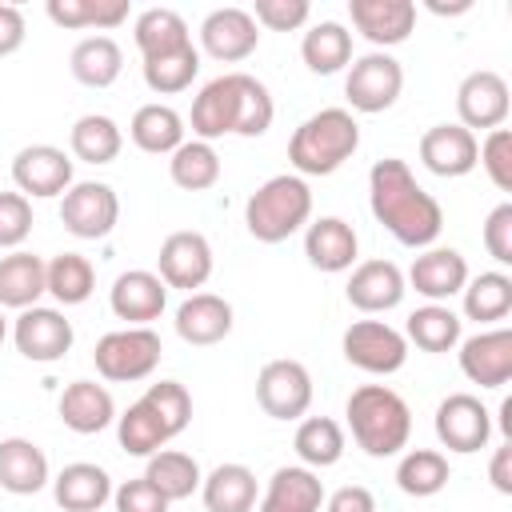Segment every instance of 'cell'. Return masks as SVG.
<instances>
[{"label": "cell", "mask_w": 512, "mask_h": 512, "mask_svg": "<svg viewBox=\"0 0 512 512\" xmlns=\"http://www.w3.org/2000/svg\"><path fill=\"white\" fill-rule=\"evenodd\" d=\"M368 208L372 216L404 244V248H432L444 228V212L412 176L400 156H384L368 172Z\"/></svg>", "instance_id": "cell-1"}, {"label": "cell", "mask_w": 512, "mask_h": 512, "mask_svg": "<svg viewBox=\"0 0 512 512\" xmlns=\"http://www.w3.org/2000/svg\"><path fill=\"white\" fill-rule=\"evenodd\" d=\"M272 92L248 72H224L208 80L192 100V136L212 144L220 136H264L272 128Z\"/></svg>", "instance_id": "cell-2"}, {"label": "cell", "mask_w": 512, "mask_h": 512, "mask_svg": "<svg viewBox=\"0 0 512 512\" xmlns=\"http://www.w3.org/2000/svg\"><path fill=\"white\" fill-rule=\"evenodd\" d=\"M192 420V396L180 380L148 384V392L116 416V440L128 456H152L168 440H176Z\"/></svg>", "instance_id": "cell-3"}, {"label": "cell", "mask_w": 512, "mask_h": 512, "mask_svg": "<svg viewBox=\"0 0 512 512\" xmlns=\"http://www.w3.org/2000/svg\"><path fill=\"white\" fill-rule=\"evenodd\" d=\"M344 416H348V428H352V440L384 460V456H396L400 448H408V436H412V412L404 404L400 392L384 388V384H360L348 404H344Z\"/></svg>", "instance_id": "cell-4"}, {"label": "cell", "mask_w": 512, "mask_h": 512, "mask_svg": "<svg viewBox=\"0 0 512 512\" xmlns=\"http://www.w3.org/2000/svg\"><path fill=\"white\" fill-rule=\"evenodd\" d=\"M360 148V124L348 108L312 112L288 140V160L296 176H332Z\"/></svg>", "instance_id": "cell-5"}, {"label": "cell", "mask_w": 512, "mask_h": 512, "mask_svg": "<svg viewBox=\"0 0 512 512\" xmlns=\"http://www.w3.org/2000/svg\"><path fill=\"white\" fill-rule=\"evenodd\" d=\"M312 216V192L304 184V176L296 172H280L272 180H264L248 204H244V224L260 244H280L292 232H300Z\"/></svg>", "instance_id": "cell-6"}, {"label": "cell", "mask_w": 512, "mask_h": 512, "mask_svg": "<svg viewBox=\"0 0 512 512\" xmlns=\"http://www.w3.org/2000/svg\"><path fill=\"white\" fill-rule=\"evenodd\" d=\"M160 352H164V344L152 328H116V332L96 340L92 360H96V372L104 380L132 384V380H144L156 372Z\"/></svg>", "instance_id": "cell-7"}, {"label": "cell", "mask_w": 512, "mask_h": 512, "mask_svg": "<svg viewBox=\"0 0 512 512\" xmlns=\"http://www.w3.org/2000/svg\"><path fill=\"white\" fill-rule=\"evenodd\" d=\"M340 348H344V360H348L352 368L372 372V376H392V372H400L404 360H408V340H404V332H396V328L384 324V320H356V324H348Z\"/></svg>", "instance_id": "cell-8"}, {"label": "cell", "mask_w": 512, "mask_h": 512, "mask_svg": "<svg viewBox=\"0 0 512 512\" xmlns=\"http://www.w3.org/2000/svg\"><path fill=\"white\" fill-rule=\"evenodd\" d=\"M400 88H404V68L396 56L388 52H368L360 60H352L348 68V80H344V96L356 112H388L396 100H400Z\"/></svg>", "instance_id": "cell-9"}, {"label": "cell", "mask_w": 512, "mask_h": 512, "mask_svg": "<svg viewBox=\"0 0 512 512\" xmlns=\"http://www.w3.org/2000/svg\"><path fill=\"white\" fill-rule=\"evenodd\" d=\"M60 220L80 240H104L120 220V200L104 180H80L60 200Z\"/></svg>", "instance_id": "cell-10"}, {"label": "cell", "mask_w": 512, "mask_h": 512, "mask_svg": "<svg viewBox=\"0 0 512 512\" xmlns=\"http://www.w3.org/2000/svg\"><path fill=\"white\" fill-rule=\"evenodd\" d=\"M256 404L272 420H296L312 404V376L300 360H268L256 376Z\"/></svg>", "instance_id": "cell-11"}, {"label": "cell", "mask_w": 512, "mask_h": 512, "mask_svg": "<svg viewBox=\"0 0 512 512\" xmlns=\"http://www.w3.org/2000/svg\"><path fill=\"white\" fill-rule=\"evenodd\" d=\"M12 340H16V352H20L24 360L52 364V360H60V356L72 348L76 332H72V320H68L60 308H40V304H36V308H24V312L16 316Z\"/></svg>", "instance_id": "cell-12"}, {"label": "cell", "mask_w": 512, "mask_h": 512, "mask_svg": "<svg viewBox=\"0 0 512 512\" xmlns=\"http://www.w3.org/2000/svg\"><path fill=\"white\" fill-rule=\"evenodd\" d=\"M492 436V416L472 392H452L436 408V440L448 452H480Z\"/></svg>", "instance_id": "cell-13"}, {"label": "cell", "mask_w": 512, "mask_h": 512, "mask_svg": "<svg viewBox=\"0 0 512 512\" xmlns=\"http://www.w3.org/2000/svg\"><path fill=\"white\" fill-rule=\"evenodd\" d=\"M508 108H512V96H508V80L492 68H476L460 80L456 88V112H460V124L472 132V128H500L508 120Z\"/></svg>", "instance_id": "cell-14"}, {"label": "cell", "mask_w": 512, "mask_h": 512, "mask_svg": "<svg viewBox=\"0 0 512 512\" xmlns=\"http://www.w3.org/2000/svg\"><path fill=\"white\" fill-rule=\"evenodd\" d=\"M12 180L20 196H64L72 188V160L56 144H28L12 156Z\"/></svg>", "instance_id": "cell-15"}, {"label": "cell", "mask_w": 512, "mask_h": 512, "mask_svg": "<svg viewBox=\"0 0 512 512\" xmlns=\"http://www.w3.org/2000/svg\"><path fill=\"white\" fill-rule=\"evenodd\" d=\"M200 44L220 64L248 60L260 44V24L252 20L248 8H212L200 24Z\"/></svg>", "instance_id": "cell-16"}, {"label": "cell", "mask_w": 512, "mask_h": 512, "mask_svg": "<svg viewBox=\"0 0 512 512\" xmlns=\"http://www.w3.org/2000/svg\"><path fill=\"white\" fill-rule=\"evenodd\" d=\"M156 276L168 284V288H204V280L212 276V244L208 236L200 232H172L164 236L160 244V256H156Z\"/></svg>", "instance_id": "cell-17"}, {"label": "cell", "mask_w": 512, "mask_h": 512, "mask_svg": "<svg viewBox=\"0 0 512 512\" xmlns=\"http://www.w3.org/2000/svg\"><path fill=\"white\" fill-rule=\"evenodd\" d=\"M460 372L480 388H504L512 380V328H488L460 344Z\"/></svg>", "instance_id": "cell-18"}, {"label": "cell", "mask_w": 512, "mask_h": 512, "mask_svg": "<svg viewBox=\"0 0 512 512\" xmlns=\"http://www.w3.org/2000/svg\"><path fill=\"white\" fill-rule=\"evenodd\" d=\"M476 152H480V140L476 132H468L464 124H432L424 136H420V160L432 176H468L476 168Z\"/></svg>", "instance_id": "cell-19"}, {"label": "cell", "mask_w": 512, "mask_h": 512, "mask_svg": "<svg viewBox=\"0 0 512 512\" xmlns=\"http://www.w3.org/2000/svg\"><path fill=\"white\" fill-rule=\"evenodd\" d=\"M108 304L120 320H128V328H148V320H156L168 304V284L148 268H132L112 280Z\"/></svg>", "instance_id": "cell-20"}, {"label": "cell", "mask_w": 512, "mask_h": 512, "mask_svg": "<svg viewBox=\"0 0 512 512\" xmlns=\"http://www.w3.org/2000/svg\"><path fill=\"white\" fill-rule=\"evenodd\" d=\"M348 16L364 40L380 48L404 44L416 28V4L412 0H348Z\"/></svg>", "instance_id": "cell-21"}, {"label": "cell", "mask_w": 512, "mask_h": 512, "mask_svg": "<svg viewBox=\"0 0 512 512\" xmlns=\"http://www.w3.org/2000/svg\"><path fill=\"white\" fill-rule=\"evenodd\" d=\"M232 332V304L216 292H188V300L176 308V336L184 344L208 348L220 344Z\"/></svg>", "instance_id": "cell-22"}, {"label": "cell", "mask_w": 512, "mask_h": 512, "mask_svg": "<svg viewBox=\"0 0 512 512\" xmlns=\"http://www.w3.org/2000/svg\"><path fill=\"white\" fill-rule=\"evenodd\" d=\"M408 284L420 296H428L432 304H440V300L464 292V284H468V260L456 248H424L412 260V268H408Z\"/></svg>", "instance_id": "cell-23"}, {"label": "cell", "mask_w": 512, "mask_h": 512, "mask_svg": "<svg viewBox=\"0 0 512 512\" xmlns=\"http://www.w3.org/2000/svg\"><path fill=\"white\" fill-rule=\"evenodd\" d=\"M348 304L360 312H388L404 300V272L392 260H364L348 276Z\"/></svg>", "instance_id": "cell-24"}, {"label": "cell", "mask_w": 512, "mask_h": 512, "mask_svg": "<svg viewBox=\"0 0 512 512\" xmlns=\"http://www.w3.org/2000/svg\"><path fill=\"white\" fill-rule=\"evenodd\" d=\"M356 252H360L356 228L348 220H340V216H320L304 232V256L320 272H344V268H352L356 264Z\"/></svg>", "instance_id": "cell-25"}, {"label": "cell", "mask_w": 512, "mask_h": 512, "mask_svg": "<svg viewBox=\"0 0 512 512\" xmlns=\"http://www.w3.org/2000/svg\"><path fill=\"white\" fill-rule=\"evenodd\" d=\"M60 420L64 428L80 432V436H92V432H104L112 420H116V400L104 384L96 380H72L64 392H60Z\"/></svg>", "instance_id": "cell-26"}, {"label": "cell", "mask_w": 512, "mask_h": 512, "mask_svg": "<svg viewBox=\"0 0 512 512\" xmlns=\"http://www.w3.org/2000/svg\"><path fill=\"white\" fill-rule=\"evenodd\" d=\"M52 496L64 512H100L112 500V476L100 464L76 460L60 468V476L52 480Z\"/></svg>", "instance_id": "cell-27"}, {"label": "cell", "mask_w": 512, "mask_h": 512, "mask_svg": "<svg viewBox=\"0 0 512 512\" xmlns=\"http://www.w3.org/2000/svg\"><path fill=\"white\" fill-rule=\"evenodd\" d=\"M320 504H324V484L304 464L276 468L260 496V512H320Z\"/></svg>", "instance_id": "cell-28"}, {"label": "cell", "mask_w": 512, "mask_h": 512, "mask_svg": "<svg viewBox=\"0 0 512 512\" xmlns=\"http://www.w3.org/2000/svg\"><path fill=\"white\" fill-rule=\"evenodd\" d=\"M48 484V456L24 436L0 440V488L12 496H36Z\"/></svg>", "instance_id": "cell-29"}, {"label": "cell", "mask_w": 512, "mask_h": 512, "mask_svg": "<svg viewBox=\"0 0 512 512\" xmlns=\"http://www.w3.org/2000/svg\"><path fill=\"white\" fill-rule=\"evenodd\" d=\"M208 512H252L256 508V472L248 464H216L200 480Z\"/></svg>", "instance_id": "cell-30"}, {"label": "cell", "mask_w": 512, "mask_h": 512, "mask_svg": "<svg viewBox=\"0 0 512 512\" xmlns=\"http://www.w3.org/2000/svg\"><path fill=\"white\" fill-rule=\"evenodd\" d=\"M128 136L140 152H152V156H172L180 144H184V116L168 104H140L132 124H128Z\"/></svg>", "instance_id": "cell-31"}, {"label": "cell", "mask_w": 512, "mask_h": 512, "mask_svg": "<svg viewBox=\"0 0 512 512\" xmlns=\"http://www.w3.org/2000/svg\"><path fill=\"white\" fill-rule=\"evenodd\" d=\"M44 292V260L36 252H8L0 260V308H36Z\"/></svg>", "instance_id": "cell-32"}, {"label": "cell", "mask_w": 512, "mask_h": 512, "mask_svg": "<svg viewBox=\"0 0 512 512\" xmlns=\"http://www.w3.org/2000/svg\"><path fill=\"white\" fill-rule=\"evenodd\" d=\"M132 36H136V48H140L144 60L172 56V52L192 44V32H188V24H184V16L176 8H144L136 16Z\"/></svg>", "instance_id": "cell-33"}, {"label": "cell", "mask_w": 512, "mask_h": 512, "mask_svg": "<svg viewBox=\"0 0 512 512\" xmlns=\"http://www.w3.org/2000/svg\"><path fill=\"white\" fill-rule=\"evenodd\" d=\"M300 56L308 64V72L316 76H332L352 60V32L340 20H320L304 32L300 40Z\"/></svg>", "instance_id": "cell-34"}, {"label": "cell", "mask_w": 512, "mask_h": 512, "mask_svg": "<svg viewBox=\"0 0 512 512\" xmlns=\"http://www.w3.org/2000/svg\"><path fill=\"white\" fill-rule=\"evenodd\" d=\"M68 68L84 88H108V84H116V76L124 68V52L112 36H84L72 48Z\"/></svg>", "instance_id": "cell-35"}, {"label": "cell", "mask_w": 512, "mask_h": 512, "mask_svg": "<svg viewBox=\"0 0 512 512\" xmlns=\"http://www.w3.org/2000/svg\"><path fill=\"white\" fill-rule=\"evenodd\" d=\"M144 480L172 504V500H188L196 488H200V464L180 452V448H160L148 456V468H144Z\"/></svg>", "instance_id": "cell-36"}, {"label": "cell", "mask_w": 512, "mask_h": 512, "mask_svg": "<svg viewBox=\"0 0 512 512\" xmlns=\"http://www.w3.org/2000/svg\"><path fill=\"white\" fill-rule=\"evenodd\" d=\"M68 144H72V156L84 160V164H112L124 148V132L112 116L104 112H88L72 124L68 132Z\"/></svg>", "instance_id": "cell-37"}, {"label": "cell", "mask_w": 512, "mask_h": 512, "mask_svg": "<svg viewBox=\"0 0 512 512\" xmlns=\"http://www.w3.org/2000/svg\"><path fill=\"white\" fill-rule=\"evenodd\" d=\"M44 284H48V292L68 308V304H84L88 296H92V288H96V268H92V260L88 256H80V252H60V256H52L48 264H44Z\"/></svg>", "instance_id": "cell-38"}, {"label": "cell", "mask_w": 512, "mask_h": 512, "mask_svg": "<svg viewBox=\"0 0 512 512\" xmlns=\"http://www.w3.org/2000/svg\"><path fill=\"white\" fill-rule=\"evenodd\" d=\"M404 340H412L424 352H452L460 344V316L448 304H424L408 316Z\"/></svg>", "instance_id": "cell-39"}, {"label": "cell", "mask_w": 512, "mask_h": 512, "mask_svg": "<svg viewBox=\"0 0 512 512\" xmlns=\"http://www.w3.org/2000/svg\"><path fill=\"white\" fill-rule=\"evenodd\" d=\"M512 312V276L480 272L464 284V316L476 324H496Z\"/></svg>", "instance_id": "cell-40"}, {"label": "cell", "mask_w": 512, "mask_h": 512, "mask_svg": "<svg viewBox=\"0 0 512 512\" xmlns=\"http://www.w3.org/2000/svg\"><path fill=\"white\" fill-rule=\"evenodd\" d=\"M292 448L304 460V468H332L344 456V428L332 416H308L300 420Z\"/></svg>", "instance_id": "cell-41"}, {"label": "cell", "mask_w": 512, "mask_h": 512, "mask_svg": "<svg viewBox=\"0 0 512 512\" xmlns=\"http://www.w3.org/2000/svg\"><path fill=\"white\" fill-rule=\"evenodd\" d=\"M168 176L184 192H204V188H212L220 180V156L204 140H184L168 160Z\"/></svg>", "instance_id": "cell-42"}, {"label": "cell", "mask_w": 512, "mask_h": 512, "mask_svg": "<svg viewBox=\"0 0 512 512\" xmlns=\"http://www.w3.org/2000/svg\"><path fill=\"white\" fill-rule=\"evenodd\" d=\"M448 456L436 448H412L396 464V484L404 496H436L448 484Z\"/></svg>", "instance_id": "cell-43"}, {"label": "cell", "mask_w": 512, "mask_h": 512, "mask_svg": "<svg viewBox=\"0 0 512 512\" xmlns=\"http://www.w3.org/2000/svg\"><path fill=\"white\" fill-rule=\"evenodd\" d=\"M48 20L60 28H116L128 20V0H48Z\"/></svg>", "instance_id": "cell-44"}, {"label": "cell", "mask_w": 512, "mask_h": 512, "mask_svg": "<svg viewBox=\"0 0 512 512\" xmlns=\"http://www.w3.org/2000/svg\"><path fill=\"white\" fill-rule=\"evenodd\" d=\"M200 72V52L196 44L172 52V56H156V60H144V84L160 96H172V92H184Z\"/></svg>", "instance_id": "cell-45"}, {"label": "cell", "mask_w": 512, "mask_h": 512, "mask_svg": "<svg viewBox=\"0 0 512 512\" xmlns=\"http://www.w3.org/2000/svg\"><path fill=\"white\" fill-rule=\"evenodd\" d=\"M476 164H484L488 180L500 192H512V132L508 128H492L476 152Z\"/></svg>", "instance_id": "cell-46"}, {"label": "cell", "mask_w": 512, "mask_h": 512, "mask_svg": "<svg viewBox=\"0 0 512 512\" xmlns=\"http://www.w3.org/2000/svg\"><path fill=\"white\" fill-rule=\"evenodd\" d=\"M32 232V204L20 192H0V248H20Z\"/></svg>", "instance_id": "cell-47"}, {"label": "cell", "mask_w": 512, "mask_h": 512, "mask_svg": "<svg viewBox=\"0 0 512 512\" xmlns=\"http://www.w3.org/2000/svg\"><path fill=\"white\" fill-rule=\"evenodd\" d=\"M308 12H312L308 0H256L252 20L272 28V32H292V28H300L308 20Z\"/></svg>", "instance_id": "cell-48"}, {"label": "cell", "mask_w": 512, "mask_h": 512, "mask_svg": "<svg viewBox=\"0 0 512 512\" xmlns=\"http://www.w3.org/2000/svg\"><path fill=\"white\" fill-rule=\"evenodd\" d=\"M484 248L496 264H512V204H496L484 220Z\"/></svg>", "instance_id": "cell-49"}, {"label": "cell", "mask_w": 512, "mask_h": 512, "mask_svg": "<svg viewBox=\"0 0 512 512\" xmlns=\"http://www.w3.org/2000/svg\"><path fill=\"white\" fill-rule=\"evenodd\" d=\"M112 500H116V512H168V500H164L144 476L124 480V484L112 492Z\"/></svg>", "instance_id": "cell-50"}, {"label": "cell", "mask_w": 512, "mask_h": 512, "mask_svg": "<svg viewBox=\"0 0 512 512\" xmlns=\"http://www.w3.org/2000/svg\"><path fill=\"white\" fill-rule=\"evenodd\" d=\"M328 512H376V496L364 484H344L324 500Z\"/></svg>", "instance_id": "cell-51"}, {"label": "cell", "mask_w": 512, "mask_h": 512, "mask_svg": "<svg viewBox=\"0 0 512 512\" xmlns=\"http://www.w3.org/2000/svg\"><path fill=\"white\" fill-rule=\"evenodd\" d=\"M28 36V24H24V12L16 4H0V56H12Z\"/></svg>", "instance_id": "cell-52"}, {"label": "cell", "mask_w": 512, "mask_h": 512, "mask_svg": "<svg viewBox=\"0 0 512 512\" xmlns=\"http://www.w3.org/2000/svg\"><path fill=\"white\" fill-rule=\"evenodd\" d=\"M488 480L500 496H512V444H500L492 452V464H488Z\"/></svg>", "instance_id": "cell-53"}, {"label": "cell", "mask_w": 512, "mask_h": 512, "mask_svg": "<svg viewBox=\"0 0 512 512\" xmlns=\"http://www.w3.org/2000/svg\"><path fill=\"white\" fill-rule=\"evenodd\" d=\"M428 8H432L436 16H456V12H468V8H472V0H460V4H440V0H432Z\"/></svg>", "instance_id": "cell-54"}, {"label": "cell", "mask_w": 512, "mask_h": 512, "mask_svg": "<svg viewBox=\"0 0 512 512\" xmlns=\"http://www.w3.org/2000/svg\"><path fill=\"white\" fill-rule=\"evenodd\" d=\"M500 432H504V436H512V400H504V404H500Z\"/></svg>", "instance_id": "cell-55"}, {"label": "cell", "mask_w": 512, "mask_h": 512, "mask_svg": "<svg viewBox=\"0 0 512 512\" xmlns=\"http://www.w3.org/2000/svg\"><path fill=\"white\" fill-rule=\"evenodd\" d=\"M4 336H8V320H4V308H0V344H4Z\"/></svg>", "instance_id": "cell-56"}]
</instances>
